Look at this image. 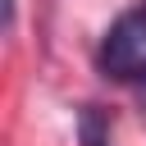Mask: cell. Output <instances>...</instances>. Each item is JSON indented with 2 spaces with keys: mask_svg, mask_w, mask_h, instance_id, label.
I'll return each instance as SVG.
<instances>
[{
  "mask_svg": "<svg viewBox=\"0 0 146 146\" xmlns=\"http://www.w3.org/2000/svg\"><path fill=\"white\" fill-rule=\"evenodd\" d=\"M96 59H100V68H105L110 78H119V82L146 78V0L132 5L128 14H119V18L110 23Z\"/></svg>",
  "mask_w": 146,
  "mask_h": 146,
  "instance_id": "1",
  "label": "cell"
},
{
  "mask_svg": "<svg viewBox=\"0 0 146 146\" xmlns=\"http://www.w3.org/2000/svg\"><path fill=\"white\" fill-rule=\"evenodd\" d=\"M82 146H110V128H105V119L96 110L82 114Z\"/></svg>",
  "mask_w": 146,
  "mask_h": 146,
  "instance_id": "2",
  "label": "cell"
}]
</instances>
